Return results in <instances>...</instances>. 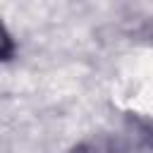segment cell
I'll use <instances>...</instances> for the list:
<instances>
[{
	"mask_svg": "<svg viewBox=\"0 0 153 153\" xmlns=\"http://www.w3.org/2000/svg\"><path fill=\"white\" fill-rule=\"evenodd\" d=\"M12 53H14V41H12V36H10V31L5 29V24L0 22V62L10 60Z\"/></svg>",
	"mask_w": 153,
	"mask_h": 153,
	"instance_id": "7a4b0ae2",
	"label": "cell"
},
{
	"mask_svg": "<svg viewBox=\"0 0 153 153\" xmlns=\"http://www.w3.org/2000/svg\"><path fill=\"white\" fill-rule=\"evenodd\" d=\"M69 153H122V148L110 139H88L79 146H74Z\"/></svg>",
	"mask_w": 153,
	"mask_h": 153,
	"instance_id": "6da1fadb",
	"label": "cell"
}]
</instances>
